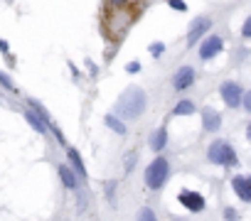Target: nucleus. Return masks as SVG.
I'll return each instance as SVG.
<instances>
[{"label": "nucleus", "mask_w": 251, "mask_h": 221, "mask_svg": "<svg viewBox=\"0 0 251 221\" xmlns=\"http://www.w3.org/2000/svg\"><path fill=\"white\" fill-rule=\"evenodd\" d=\"M143 110H146V94H143V89H138V86L126 89L123 96L116 103V116H121V118H138Z\"/></svg>", "instance_id": "1"}, {"label": "nucleus", "mask_w": 251, "mask_h": 221, "mask_svg": "<svg viewBox=\"0 0 251 221\" xmlns=\"http://www.w3.org/2000/svg\"><path fill=\"white\" fill-rule=\"evenodd\" d=\"M165 179H167V160L158 158L146 170V184H148V187H153V189H158Z\"/></svg>", "instance_id": "2"}, {"label": "nucleus", "mask_w": 251, "mask_h": 221, "mask_svg": "<svg viewBox=\"0 0 251 221\" xmlns=\"http://www.w3.org/2000/svg\"><path fill=\"white\" fill-rule=\"evenodd\" d=\"M209 160L217 162V165H234V162H236V155H234V150H232L227 142H214V145L209 147Z\"/></svg>", "instance_id": "3"}, {"label": "nucleus", "mask_w": 251, "mask_h": 221, "mask_svg": "<svg viewBox=\"0 0 251 221\" xmlns=\"http://www.w3.org/2000/svg\"><path fill=\"white\" fill-rule=\"evenodd\" d=\"M241 96H244V91H241V86H239V84L227 81V84L222 86V98H224V103H227V106L236 108V106L241 103Z\"/></svg>", "instance_id": "4"}, {"label": "nucleus", "mask_w": 251, "mask_h": 221, "mask_svg": "<svg viewBox=\"0 0 251 221\" xmlns=\"http://www.w3.org/2000/svg\"><path fill=\"white\" fill-rule=\"evenodd\" d=\"M192 81H195V69L192 66H183V69H177L175 79H172V86L177 91H183V89L192 86Z\"/></svg>", "instance_id": "5"}, {"label": "nucleus", "mask_w": 251, "mask_h": 221, "mask_svg": "<svg viewBox=\"0 0 251 221\" xmlns=\"http://www.w3.org/2000/svg\"><path fill=\"white\" fill-rule=\"evenodd\" d=\"M209 27H212V20H209V17H197V20L192 22V27H190V37H187V45L192 47V45H195V42L200 40V37H202V34H204V32L209 30Z\"/></svg>", "instance_id": "6"}, {"label": "nucleus", "mask_w": 251, "mask_h": 221, "mask_svg": "<svg viewBox=\"0 0 251 221\" xmlns=\"http://www.w3.org/2000/svg\"><path fill=\"white\" fill-rule=\"evenodd\" d=\"M180 204L185 206V209H190V211H202L204 209V199H202V194H197V192H180Z\"/></svg>", "instance_id": "7"}, {"label": "nucleus", "mask_w": 251, "mask_h": 221, "mask_svg": "<svg viewBox=\"0 0 251 221\" xmlns=\"http://www.w3.org/2000/svg\"><path fill=\"white\" fill-rule=\"evenodd\" d=\"M219 49H222V37L212 34V37H207V42L202 45V49H200V57H202V59H212V57L217 54Z\"/></svg>", "instance_id": "8"}, {"label": "nucleus", "mask_w": 251, "mask_h": 221, "mask_svg": "<svg viewBox=\"0 0 251 221\" xmlns=\"http://www.w3.org/2000/svg\"><path fill=\"white\" fill-rule=\"evenodd\" d=\"M202 123H204V130H217L219 126H222V118H219V113L217 110H212V108H204L202 110Z\"/></svg>", "instance_id": "9"}, {"label": "nucleus", "mask_w": 251, "mask_h": 221, "mask_svg": "<svg viewBox=\"0 0 251 221\" xmlns=\"http://www.w3.org/2000/svg\"><path fill=\"white\" fill-rule=\"evenodd\" d=\"M232 184H234L236 194H239L244 202H249V199H251V184H249V179H246V177H234V179H232Z\"/></svg>", "instance_id": "10"}, {"label": "nucleus", "mask_w": 251, "mask_h": 221, "mask_svg": "<svg viewBox=\"0 0 251 221\" xmlns=\"http://www.w3.org/2000/svg\"><path fill=\"white\" fill-rule=\"evenodd\" d=\"M59 174H62V182L67 184L69 189H77V187H79V182H77L74 172H71L69 167H64V165H62V167H59Z\"/></svg>", "instance_id": "11"}, {"label": "nucleus", "mask_w": 251, "mask_h": 221, "mask_svg": "<svg viewBox=\"0 0 251 221\" xmlns=\"http://www.w3.org/2000/svg\"><path fill=\"white\" fill-rule=\"evenodd\" d=\"M165 140H167V133H165V128H158V130L151 135V147H153V150H163Z\"/></svg>", "instance_id": "12"}, {"label": "nucleus", "mask_w": 251, "mask_h": 221, "mask_svg": "<svg viewBox=\"0 0 251 221\" xmlns=\"http://www.w3.org/2000/svg\"><path fill=\"white\" fill-rule=\"evenodd\" d=\"M69 160H71V165L77 167V174H79V177H84V174H86V170H84V165H82V158H79V153L74 150V147L69 150Z\"/></svg>", "instance_id": "13"}, {"label": "nucleus", "mask_w": 251, "mask_h": 221, "mask_svg": "<svg viewBox=\"0 0 251 221\" xmlns=\"http://www.w3.org/2000/svg\"><path fill=\"white\" fill-rule=\"evenodd\" d=\"M106 126L114 128V130H116V133H121V135H126V126H123L118 118H114V116H106Z\"/></svg>", "instance_id": "14"}, {"label": "nucleus", "mask_w": 251, "mask_h": 221, "mask_svg": "<svg viewBox=\"0 0 251 221\" xmlns=\"http://www.w3.org/2000/svg\"><path fill=\"white\" fill-rule=\"evenodd\" d=\"M25 118L30 121V126H32L34 130H37V133H45V126H42V121H40L37 116H34L32 110H27V113H25Z\"/></svg>", "instance_id": "15"}, {"label": "nucleus", "mask_w": 251, "mask_h": 221, "mask_svg": "<svg viewBox=\"0 0 251 221\" xmlns=\"http://www.w3.org/2000/svg\"><path fill=\"white\" fill-rule=\"evenodd\" d=\"M192 110H195V106L190 101H180L175 106V116H185V113H192Z\"/></svg>", "instance_id": "16"}, {"label": "nucleus", "mask_w": 251, "mask_h": 221, "mask_svg": "<svg viewBox=\"0 0 251 221\" xmlns=\"http://www.w3.org/2000/svg\"><path fill=\"white\" fill-rule=\"evenodd\" d=\"M138 221H155V214H153L151 209H143L140 216H138Z\"/></svg>", "instance_id": "17"}, {"label": "nucleus", "mask_w": 251, "mask_h": 221, "mask_svg": "<svg viewBox=\"0 0 251 221\" xmlns=\"http://www.w3.org/2000/svg\"><path fill=\"white\" fill-rule=\"evenodd\" d=\"M133 165H135V153H128V158H126V172H128Z\"/></svg>", "instance_id": "18"}, {"label": "nucleus", "mask_w": 251, "mask_h": 221, "mask_svg": "<svg viewBox=\"0 0 251 221\" xmlns=\"http://www.w3.org/2000/svg\"><path fill=\"white\" fill-rule=\"evenodd\" d=\"M0 84H3V86H8V89H15V86L10 84V79L5 77V74H0Z\"/></svg>", "instance_id": "19"}, {"label": "nucleus", "mask_w": 251, "mask_h": 221, "mask_svg": "<svg viewBox=\"0 0 251 221\" xmlns=\"http://www.w3.org/2000/svg\"><path fill=\"white\" fill-rule=\"evenodd\" d=\"M249 34H251V17L244 22V37H249Z\"/></svg>", "instance_id": "20"}, {"label": "nucleus", "mask_w": 251, "mask_h": 221, "mask_svg": "<svg viewBox=\"0 0 251 221\" xmlns=\"http://www.w3.org/2000/svg\"><path fill=\"white\" fill-rule=\"evenodd\" d=\"M241 101H244V106L251 110V94H244V96H241Z\"/></svg>", "instance_id": "21"}, {"label": "nucleus", "mask_w": 251, "mask_h": 221, "mask_svg": "<svg viewBox=\"0 0 251 221\" xmlns=\"http://www.w3.org/2000/svg\"><path fill=\"white\" fill-rule=\"evenodd\" d=\"M224 214H227V221H236V211L234 209H227Z\"/></svg>", "instance_id": "22"}, {"label": "nucleus", "mask_w": 251, "mask_h": 221, "mask_svg": "<svg viewBox=\"0 0 251 221\" xmlns=\"http://www.w3.org/2000/svg\"><path fill=\"white\" fill-rule=\"evenodd\" d=\"M151 52H153V54H160V52H163V45H151Z\"/></svg>", "instance_id": "23"}, {"label": "nucleus", "mask_w": 251, "mask_h": 221, "mask_svg": "<svg viewBox=\"0 0 251 221\" xmlns=\"http://www.w3.org/2000/svg\"><path fill=\"white\" fill-rule=\"evenodd\" d=\"M126 69H128V71H131V74H133V71H138V69H140V64H135V62H131V64H128V66H126Z\"/></svg>", "instance_id": "24"}, {"label": "nucleus", "mask_w": 251, "mask_h": 221, "mask_svg": "<svg viewBox=\"0 0 251 221\" xmlns=\"http://www.w3.org/2000/svg\"><path fill=\"white\" fill-rule=\"evenodd\" d=\"M175 10H185V3H170Z\"/></svg>", "instance_id": "25"}]
</instances>
